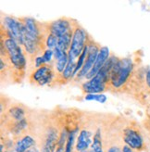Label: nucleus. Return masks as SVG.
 <instances>
[{
    "instance_id": "nucleus-1",
    "label": "nucleus",
    "mask_w": 150,
    "mask_h": 152,
    "mask_svg": "<svg viewBox=\"0 0 150 152\" xmlns=\"http://www.w3.org/2000/svg\"><path fill=\"white\" fill-rule=\"evenodd\" d=\"M0 45L6 49L7 59L12 66L9 82L12 83H20L26 75L27 56L21 45L15 41L2 26L0 28Z\"/></svg>"
},
{
    "instance_id": "nucleus-2",
    "label": "nucleus",
    "mask_w": 150,
    "mask_h": 152,
    "mask_svg": "<svg viewBox=\"0 0 150 152\" xmlns=\"http://www.w3.org/2000/svg\"><path fill=\"white\" fill-rule=\"evenodd\" d=\"M139 53H141L140 50L129 57L119 59L109 74L108 92L112 94H123L125 86L129 83L136 66L142 62Z\"/></svg>"
},
{
    "instance_id": "nucleus-3",
    "label": "nucleus",
    "mask_w": 150,
    "mask_h": 152,
    "mask_svg": "<svg viewBox=\"0 0 150 152\" xmlns=\"http://www.w3.org/2000/svg\"><path fill=\"white\" fill-rule=\"evenodd\" d=\"M121 125L119 138L123 144L129 146L135 152H142L147 149L141 126L136 121L125 120L124 124L121 123Z\"/></svg>"
},
{
    "instance_id": "nucleus-4",
    "label": "nucleus",
    "mask_w": 150,
    "mask_h": 152,
    "mask_svg": "<svg viewBox=\"0 0 150 152\" xmlns=\"http://www.w3.org/2000/svg\"><path fill=\"white\" fill-rule=\"evenodd\" d=\"M90 37L91 35L86 32V30L79 23L77 20H74L72 40L68 52L69 61L77 63V60L87 45Z\"/></svg>"
},
{
    "instance_id": "nucleus-5",
    "label": "nucleus",
    "mask_w": 150,
    "mask_h": 152,
    "mask_svg": "<svg viewBox=\"0 0 150 152\" xmlns=\"http://www.w3.org/2000/svg\"><path fill=\"white\" fill-rule=\"evenodd\" d=\"M56 71L54 65L44 64L40 68L33 70L28 76L29 83L34 86L52 87L56 79Z\"/></svg>"
},
{
    "instance_id": "nucleus-6",
    "label": "nucleus",
    "mask_w": 150,
    "mask_h": 152,
    "mask_svg": "<svg viewBox=\"0 0 150 152\" xmlns=\"http://www.w3.org/2000/svg\"><path fill=\"white\" fill-rule=\"evenodd\" d=\"M34 112V110L28 108L26 105L22 104L20 102H13L4 115L0 116V123H1V127L7 126L13 124L15 123H18L24 119L31 117Z\"/></svg>"
},
{
    "instance_id": "nucleus-7",
    "label": "nucleus",
    "mask_w": 150,
    "mask_h": 152,
    "mask_svg": "<svg viewBox=\"0 0 150 152\" xmlns=\"http://www.w3.org/2000/svg\"><path fill=\"white\" fill-rule=\"evenodd\" d=\"M102 45L95 42L93 37L91 36L88 42V52H87V56L85 58V61L84 64V67L82 68V70L77 73V75L75 76V78L73 79L74 83H82V80L85 79V76L89 73V72L92 70V68L94 67L97 56L99 54V51Z\"/></svg>"
},
{
    "instance_id": "nucleus-8",
    "label": "nucleus",
    "mask_w": 150,
    "mask_h": 152,
    "mask_svg": "<svg viewBox=\"0 0 150 152\" xmlns=\"http://www.w3.org/2000/svg\"><path fill=\"white\" fill-rule=\"evenodd\" d=\"M74 20L69 17H61L53 21H47L48 33L57 38L67 34L73 33Z\"/></svg>"
},
{
    "instance_id": "nucleus-9",
    "label": "nucleus",
    "mask_w": 150,
    "mask_h": 152,
    "mask_svg": "<svg viewBox=\"0 0 150 152\" xmlns=\"http://www.w3.org/2000/svg\"><path fill=\"white\" fill-rule=\"evenodd\" d=\"M1 26L4 27L9 35L16 41L20 45L22 43V35H21V21L20 18L11 16V15H7L1 13Z\"/></svg>"
},
{
    "instance_id": "nucleus-10",
    "label": "nucleus",
    "mask_w": 150,
    "mask_h": 152,
    "mask_svg": "<svg viewBox=\"0 0 150 152\" xmlns=\"http://www.w3.org/2000/svg\"><path fill=\"white\" fill-rule=\"evenodd\" d=\"M80 89L82 94L85 96L88 94H104L108 91V86L107 83L95 75L91 80L82 82L80 83Z\"/></svg>"
},
{
    "instance_id": "nucleus-11",
    "label": "nucleus",
    "mask_w": 150,
    "mask_h": 152,
    "mask_svg": "<svg viewBox=\"0 0 150 152\" xmlns=\"http://www.w3.org/2000/svg\"><path fill=\"white\" fill-rule=\"evenodd\" d=\"M36 146H39L38 136L36 133H32L15 141L12 150L13 152H26Z\"/></svg>"
},
{
    "instance_id": "nucleus-12",
    "label": "nucleus",
    "mask_w": 150,
    "mask_h": 152,
    "mask_svg": "<svg viewBox=\"0 0 150 152\" xmlns=\"http://www.w3.org/2000/svg\"><path fill=\"white\" fill-rule=\"evenodd\" d=\"M110 51L108 49V48L107 47H101L99 54L97 56L96 61L94 65V67L92 68V70L89 72V73L85 76L84 80H91L92 78H94L95 76L98 73V72L100 71L101 68L104 66V64L107 62V60L108 59V58L110 57Z\"/></svg>"
},
{
    "instance_id": "nucleus-13",
    "label": "nucleus",
    "mask_w": 150,
    "mask_h": 152,
    "mask_svg": "<svg viewBox=\"0 0 150 152\" xmlns=\"http://www.w3.org/2000/svg\"><path fill=\"white\" fill-rule=\"evenodd\" d=\"M102 127L98 126L95 133L93 143L91 145V152H105V146H104V138H103V133H102Z\"/></svg>"
},
{
    "instance_id": "nucleus-14",
    "label": "nucleus",
    "mask_w": 150,
    "mask_h": 152,
    "mask_svg": "<svg viewBox=\"0 0 150 152\" xmlns=\"http://www.w3.org/2000/svg\"><path fill=\"white\" fill-rule=\"evenodd\" d=\"M13 102L10 97H9L7 95L1 94V96H0V116L4 115L9 110Z\"/></svg>"
},
{
    "instance_id": "nucleus-15",
    "label": "nucleus",
    "mask_w": 150,
    "mask_h": 152,
    "mask_svg": "<svg viewBox=\"0 0 150 152\" xmlns=\"http://www.w3.org/2000/svg\"><path fill=\"white\" fill-rule=\"evenodd\" d=\"M123 143H117V142H111L108 145H105V152H122V147Z\"/></svg>"
},
{
    "instance_id": "nucleus-16",
    "label": "nucleus",
    "mask_w": 150,
    "mask_h": 152,
    "mask_svg": "<svg viewBox=\"0 0 150 152\" xmlns=\"http://www.w3.org/2000/svg\"><path fill=\"white\" fill-rule=\"evenodd\" d=\"M85 100H95L99 103H105L107 101V96L104 94H88L84 96Z\"/></svg>"
},
{
    "instance_id": "nucleus-17",
    "label": "nucleus",
    "mask_w": 150,
    "mask_h": 152,
    "mask_svg": "<svg viewBox=\"0 0 150 152\" xmlns=\"http://www.w3.org/2000/svg\"><path fill=\"white\" fill-rule=\"evenodd\" d=\"M46 45H47V49H51L54 50L55 48H57L58 47V38L52 34H49L47 38V42H46Z\"/></svg>"
},
{
    "instance_id": "nucleus-18",
    "label": "nucleus",
    "mask_w": 150,
    "mask_h": 152,
    "mask_svg": "<svg viewBox=\"0 0 150 152\" xmlns=\"http://www.w3.org/2000/svg\"><path fill=\"white\" fill-rule=\"evenodd\" d=\"M146 88L147 96H150V68H147L146 73Z\"/></svg>"
},
{
    "instance_id": "nucleus-19",
    "label": "nucleus",
    "mask_w": 150,
    "mask_h": 152,
    "mask_svg": "<svg viewBox=\"0 0 150 152\" xmlns=\"http://www.w3.org/2000/svg\"><path fill=\"white\" fill-rule=\"evenodd\" d=\"M122 152H135L133 149H132L129 146L125 145V144H123V145H122Z\"/></svg>"
},
{
    "instance_id": "nucleus-20",
    "label": "nucleus",
    "mask_w": 150,
    "mask_h": 152,
    "mask_svg": "<svg viewBox=\"0 0 150 152\" xmlns=\"http://www.w3.org/2000/svg\"><path fill=\"white\" fill-rule=\"evenodd\" d=\"M64 150H65V148H58L56 152H64Z\"/></svg>"
},
{
    "instance_id": "nucleus-21",
    "label": "nucleus",
    "mask_w": 150,
    "mask_h": 152,
    "mask_svg": "<svg viewBox=\"0 0 150 152\" xmlns=\"http://www.w3.org/2000/svg\"><path fill=\"white\" fill-rule=\"evenodd\" d=\"M4 152H13V150H6V151H4Z\"/></svg>"
},
{
    "instance_id": "nucleus-22",
    "label": "nucleus",
    "mask_w": 150,
    "mask_h": 152,
    "mask_svg": "<svg viewBox=\"0 0 150 152\" xmlns=\"http://www.w3.org/2000/svg\"><path fill=\"white\" fill-rule=\"evenodd\" d=\"M82 152H91L90 150H86V151H82Z\"/></svg>"
},
{
    "instance_id": "nucleus-23",
    "label": "nucleus",
    "mask_w": 150,
    "mask_h": 152,
    "mask_svg": "<svg viewBox=\"0 0 150 152\" xmlns=\"http://www.w3.org/2000/svg\"><path fill=\"white\" fill-rule=\"evenodd\" d=\"M26 152H33L32 150H28V151H26Z\"/></svg>"
},
{
    "instance_id": "nucleus-24",
    "label": "nucleus",
    "mask_w": 150,
    "mask_h": 152,
    "mask_svg": "<svg viewBox=\"0 0 150 152\" xmlns=\"http://www.w3.org/2000/svg\"><path fill=\"white\" fill-rule=\"evenodd\" d=\"M142 152H146V151H142Z\"/></svg>"
}]
</instances>
